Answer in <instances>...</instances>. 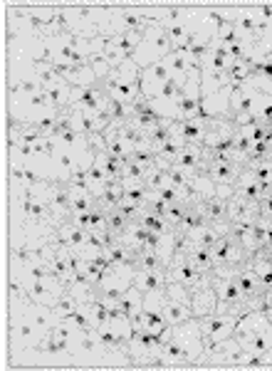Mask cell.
<instances>
[{"mask_svg": "<svg viewBox=\"0 0 272 371\" xmlns=\"http://www.w3.org/2000/svg\"><path fill=\"white\" fill-rule=\"evenodd\" d=\"M116 307L121 309V314H124L129 322H134V319L142 317V309H144V292L136 288H129L124 292V297L116 302Z\"/></svg>", "mask_w": 272, "mask_h": 371, "instance_id": "obj_22", "label": "cell"}, {"mask_svg": "<svg viewBox=\"0 0 272 371\" xmlns=\"http://www.w3.org/2000/svg\"><path fill=\"white\" fill-rule=\"evenodd\" d=\"M267 327H272L270 322V314H267V309H252V312H245L238 317V324H236V342L238 344H243L245 339H250L252 335H257V332L267 330Z\"/></svg>", "mask_w": 272, "mask_h": 371, "instance_id": "obj_12", "label": "cell"}, {"mask_svg": "<svg viewBox=\"0 0 272 371\" xmlns=\"http://www.w3.org/2000/svg\"><path fill=\"white\" fill-rule=\"evenodd\" d=\"M147 166L134 161H124V168H121V183H144L147 178Z\"/></svg>", "mask_w": 272, "mask_h": 371, "instance_id": "obj_43", "label": "cell"}, {"mask_svg": "<svg viewBox=\"0 0 272 371\" xmlns=\"http://www.w3.org/2000/svg\"><path fill=\"white\" fill-rule=\"evenodd\" d=\"M184 233H189L193 245H200V248H213L215 243H218V238H223V233L215 230L213 225H198V228L184 230Z\"/></svg>", "mask_w": 272, "mask_h": 371, "instance_id": "obj_28", "label": "cell"}, {"mask_svg": "<svg viewBox=\"0 0 272 371\" xmlns=\"http://www.w3.org/2000/svg\"><path fill=\"white\" fill-rule=\"evenodd\" d=\"M240 346L245 351H255V354H265V351H270L272 349V327H267V330L252 335L250 339H245Z\"/></svg>", "mask_w": 272, "mask_h": 371, "instance_id": "obj_32", "label": "cell"}, {"mask_svg": "<svg viewBox=\"0 0 272 371\" xmlns=\"http://www.w3.org/2000/svg\"><path fill=\"white\" fill-rule=\"evenodd\" d=\"M55 238H57L62 248H74V250H82V248L87 245L89 230L79 228V225H74V223H69V220H67V223L57 228Z\"/></svg>", "mask_w": 272, "mask_h": 371, "instance_id": "obj_18", "label": "cell"}, {"mask_svg": "<svg viewBox=\"0 0 272 371\" xmlns=\"http://www.w3.org/2000/svg\"><path fill=\"white\" fill-rule=\"evenodd\" d=\"M121 186H124V201H131V203H139V205H147L151 189H147L144 183H121Z\"/></svg>", "mask_w": 272, "mask_h": 371, "instance_id": "obj_39", "label": "cell"}, {"mask_svg": "<svg viewBox=\"0 0 272 371\" xmlns=\"http://www.w3.org/2000/svg\"><path fill=\"white\" fill-rule=\"evenodd\" d=\"M171 53H173V45H171V40H168L166 27L158 20H154L151 25L144 30V37H142V42H139V48H136V53L131 55V60L144 69V67H149V65L158 62V60H166Z\"/></svg>", "mask_w": 272, "mask_h": 371, "instance_id": "obj_2", "label": "cell"}, {"mask_svg": "<svg viewBox=\"0 0 272 371\" xmlns=\"http://www.w3.org/2000/svg\"><path fill=\"white\" fill-rule=\"evenodd\" d=\"M79 307H82V302H79V299L74 297V295L69 292V290H64V292L57 297V302H55L50 309H53L55 317H57V319H64V317H69L72 312H77Z\"/></svg>", "mask_w": 272, "mask_h": 371, "instance_id": "obj_34", "label": "cell"}, {"mask_svg": "<svg viewBox=\"0 0 272 371\" xmlns=\"http://www.w3.org/2000/svg\"><path fill=\"white\" fill-rule=\"evenodd\" d=\"M69 223H74V225H79V228L89 230V228H92V210H89V213H72V215H69Z\"/></svg>", "mask_w": 272, "mask_h": 371, "instance_id": "obj_44", "label": "cell"}, {"mask_svg": "<svg viewBox=\"0 0 272 371\" xmlns=\"http://www.w3.org/2000/svg\"><path fill=\"white\" fill-rule=\"evenodd\" d=\"M116 40V45H119L121 50H124L126 55H134L136 48H139V42H142L144 37V30H136V32H119V35H111Z\"/></svg>", "mask_w": 272, "mask_h": 371, "instance_id": "obj_40", "label": "cell"}, {"mask_svg": "<svg viewBox=\"0 0 272 371\" xmlns=\"http://www.w3.org/2000/svg\"><path fill=\"white\" fill-rule=\"evenodd\" d=\"M203 213H205V218H208V225H215V223H228V203L225 201H220V198H208V201H203Z\"/></svg>", "mask_w": 272, "mask_h": 371, "instance_id": "obj_29", "label": "cell"}, {"mask_svg": "<svg viewBox=\"0 0 272 371\" xmlns=\"http://www.w3.org/2000/svg\"><path fill=\"white\" fill-rule=\"evenodd\" d=\"M139 223L147 225L151 233H158V236H163V233H168V230H173V225H168V220L163 218V215H156L154 210H149L147 205L142 208V213H139Z\"/></svg>", "mask_w": 272, "mask_h": 371, "instance_id": "obj_31", "label": "cell"}, {"mask_svg": "<svg viewBox=\"0 0 272 371\" xmlns=\"http://www.w3.org/2000/svg\"><path fill=\"white\" fill-rule=\"evenodd\" d=\"M236 324H238V314L233 312H213L208 317H200V330H203L205 344L231 339L236 335Z\"/></svg>", "mask_w": 272, "mask_h": 371, "instance_id": "obj_7", "label": "cell"}, {"mask_svg": "<svg viewBox=\"0 0 272 371\" xmlns=\"http://www.w3.org/2000/svg\"><path fill=\"white\" fill-rule=\"evenodd\" d=\"M104 255L109 257L111 265H134L136 267V255H139V252L131 250V248L124 245L121 241H114L111 245L104 248Z\"/></svg>", "mask_w": 272, "mask_h": 371, "instance_id": "obj_25", "label": "cell"}, {"mask_svg": "<svg viewBox=\"0 0 272 371\" xmlns=\"http://www.w3.org/2000/svg\"><path fill=\"white\" fill-rule=\"evenodd\" d=\"M134 265H109L102 275V280L95 285L97 297L107 299L109 304H116L129 288H134Z\"/></svg>", "mask_w": 272, "mask_h": 371, "instance_id": "obj_3", "label": "cell"}, {"mask_svg": "<svg viewBox=\"0 0 272 371\" xmlns=\"http://www.w3.org/2000/svg\"><path fill=\"white\" fill-rule=\"evenodd\" d=\"M42 92H45V97H48L50 107L57 112H64L69 107V100H72V87H69L67 82L57 84V87H42Z\"/></svg>", "mask_w": 272, "mask_h": 371, "instance_id": "obj_26", "label": "cell"}, {"mask_svg": "<svg viewBox=\"0 0 272 371\" xmlns=\"http://www.w3.org/2000/svg\"><path fill=\"white\" fill-rule=\"evenodd\" d=\"M231 84L215 89L200 87V116H205V119H228L231 116Z\"/></svg>", "mask_w": 272, "mask_h": 371, "instance_id": "obj_6", "label": "cell"}, {"mask_svg": "<svg viewBox=\"0 0 272 371\" xmlns=\"http://www.w3.org/2000/svg\"><path fill=\"white\" fill-rule=\"evenodd\" d=\"M252 77V67L250 62H231V67H228V79H231L233 87H240L243 82H247V79Z\"/></svg>", "mask_w": 272, "mask_h": 371, "instance_id": "obj_41", "label": "cell"}, {"mask_svg": "<svg viewBox=\"0 0 272 371\" xmlns=\"http://www.w3.org/2000/svg\"><path fill=\"white\" fill-rule=\"evenodd\" d=\"M208 126H210V119L196 116V119H189V121H176L173 134L184 144H203L205 134H208Z\"/></svg>", "mask_w": 272, "mask_h": 371, "instance_id": "obj_13", "label": "cell"}, {"mask_svg": "<svg viewBox=\"0 0 272 371\" xmlns=\"http://www.w3.org/2000/svg\"><path fill=\"white\" fill-rule=\"evenodd\" d=\"M196 116H200V67L191 69L184 95H181V102H178L176 121H189L196 119Z\"/></svg>", "mask_w": 272, "mask_h": 371, "instance_id": "obj_9", "label": "cell"}, {"mask_svg": "<svg viewBox=\"0 0 272 371\" xmlns=\"http://www.w3.org/2000/svg\"><path fill=\"white\" fill-rule=\"evenodd\" d=\"M210 255H213L215 265H245L250 252L228 233V236L218 238V243L210 248Z\"/></svg>", "mask_w": 272, "mask_h": 371, "instance_id": "obj_11", "label": "cell"}, {"mask_svg": "<svg viewBox=\"0 0 272 371\" xmlns=\"http://www.w3.org/2000/svg\"><path fill=\"white\" fill-rule=\"evenodd\" d=\"M149 236H151V230L147 228V225H142L139 220H131L129 225H126V230L121 233L116 241H121L124 245H129L131 250H144L147 248V241H149Z\"/></svg>", "mask_w": 272, "mask_h": 371, "instance_id": "obj_20", "label": "cell"}, {"mask_svg": "<svg viewBox=\"0 0 272 371\" xmlns=\"http://www.w3.org/2000/svg\"><path fill=\"white\" fill-rule=\"evenodd\" d=\"M95 161L104 168V173L111 178V181H121V168H124V161H121V158L111 156L109 151H97Z\"/></svg>", "mask_w": 272, "mask_h": 371, "instance_id": "obj_33", "label": "cell"}, {"mask_svg": "<svg viewBox=\"0 0 272 371\" xmlns=\"http://www.w3.org/2000/svg\"><path fill=\"white\" fill-rule=\"evenodd\" d=\"M231 236L236 238L250 255L262 250V243H260V238H257L255 223H231Z\"/></svg>", "mask_w": 272, "mask_h": 371, "instance_id": "obj_19", "label": "cell"}, {"mask_svg": "<svg viewBox=\"0 0 272 371\" xmlns=\"http://www.w3.org/2000/svg\"><path fill=\"white\" fill-rule=\"evenodd\" d=\"M245 166L236 161H208L205 163V173L210 176L213 183H228V186H236L238 176Z\"/></svg>", "mask_w": 272, "mask_h": 371, "instance_id": "obj_17", "label": "cell"}, {"mask_svg": "<svg viewBox=\"0 0 272 371\" xmlns=\"http://www.w3.org/2000/svg\"><path fill=\"white\" fill-rule=\"evenodd\" d=\"M171 342H176L181 349L186 351L191 366H198V359L205 349V339H203V330H200V319L191 317L181 324H173L171 332Z\"/></svg>", "mask_w": 272, "mask_h": 371, "instance_id": "obj_4", "label": "cell"}, {"mask_svg": "<svg viewBox=\"0 0 272 371\" xmlns=\"http://www.w3.org/2000/svg\"><path fill=\"white\" fill-rule=\"evenodd\" d=\"M171 79H173V72H171V67H168L166 60H158V62L144 67L142 72H139V87H142L144 100H154Z\"/></svg>", "mask_w": 272, "mask_h": 371, "instance_id": "obj_8", "label": "cell"}, {"mask_svg": "<svg viewBox=\"0 0 272 371\" xmlns=\"http://www.w3.org/2000/svg\"><path fill=\"white\" fill-rule=\"evenodd\" d=\"M134 288L142 290L144 295L166 288V270H136Z\"/></svg>", "mask_w": 272, "mask_h": 371, "instance_id": "obj_21", "label": "cell"}, {"mask_svg": "<svg viewBox=\"0 0 272 371\" xmlns=\"http://www.w3.org/2000/svg\"><path fill=\"white\" fill-rule=\"evenodd\" d=\"M32 77L40 82V87H57V84H62L64 79L60 77L57 72H55V67L50 62H37L32 65Z\"/></svg>", "mask_w": 272, "mask_h": 371, "instance_id": "obj_30", "label": "cell"}, {"mask_svg": "<svg viewBox=\"0 0 272 371\" xmlns=\"http://www.w3.org/2000/svg\"><path fill=\"white\" fill-rule=\"evenodd\" d=\"M102 53H104V58L109 60V65L111 67H121V65L129 60V55L124 53V50L116 45V40L114 37H102Z\"/></svg>", "mask_w": 272, "mask_h": 371, "instance_id": "obj_36", "label": "cell"}, {"mask_svg": "<svg viewBox=\"0 0 272 371\" xmlns=\"http://www.w3.org/2000/svg\"><path fill=\"white\" fill-rule=\"evenodd\" d=\"M260 218V205L245 201L240 196H233L228 201V223H255Z\"/></svg>", "mask_w": 272, "mask_h": 371, "instance_id": "obj_15", "label": "cell"}, {"mask_svg": "<svg viewBox=\"0 0 272 371\" xmlns=\"http://www.w3.org/2000/svg\"><path fill=\"white\" fill-rule=\"evenodd\" d=\"M62 79L69 84V87H97V84H100V79H97V74L92 72L89 65H82V67H69L67 72H64Z\"/></svg>", "mask_w": 272, "mask_h": 371, "instance_id": "obj_24", "label": "cell"}, {"mask_svg": "<svg viewBox=\"0 0 272 371\" xmlns=\"http://www.w3.org/2000/svg\"><path fill=\"white\" fill-rule=\"evenodd\" d=\"M186 257H189L191 265H196L200 272H210L213 270V255H210V248H200V245H193L189 252H186Z\"/></svg>", "mask_w": 272, "mask_h": 371, "instance_id": "obj_37", "label": "cell"}, {"mask_svg": "<svg viewBox=\"0 0 272 371\" xmlns=\"http://www.w3.org/2000/svg\"><path fill=\"white\" fill-rule=\"evenodd\" d=\"M154 20H156V18H149L147 13L134 11V8H111V35L147 30Z\"/></svg>", "mask_w": 272, "mask_h": 371, "instance_id": "obj_10", "label": "cell"}, {"mask_svg": "<svg viewBox=\"0 0 272 371\" xmlns=\"http://www.w3.org/2000/svg\"><path fill=\"white\" fill-rule=\"evenodd\" d=\"M156 194L161 196L166 203H178V191L173 189V186H163V189H158Z\"/></svg>", "mask_w": 272, "mask_h": 371, "instance_id": "obj_45", "label": "cell"}, {"mask_svg": "<svg viewBox=\"0 0 272 371\" xmlns=\"http://www.w3.org/2000/svg\"><path fill=\"white\" fill-rule=\"evenodd\" d=\"M236 196H240V198H245V201H252V203H260L262 196H265V186L257 181V176L250 168H243L240 176H238Z\"/></svg>", "mask_w": 272, "mask_h": 371, "instance_id": "obj_16", "label": "cell"}, {"mask_svg": "<svg viewBox=\"0 0 272 371\" xmlns=\"http://www.w3.org/2000/svg\"><path fill=\"white\" fill-rule=\"evenodd\" d=\"M233 280H236V285L240 288V292L245 295V297H262V295L267 292V288L260 283V277H257L255 272L245 270V267H240Z\"/></svg>", "mask_w": 272, "mask_h": 371, "instance_id": "obj_23", "label": "cell"}, {"mask_svg": "<svg viewBox=\"0 0 272 371\" xmlns=\"http://www.w3.org/2000/svg\"><path fill=\"white\" fill-rule=\"evenodd\" d=\"M236 121L231 119H210L208 134H205L200 147L208 154H228L233 151V142H236Z\"/></svg>", "mask_w": 272, "mask_h": 371, "instance_id": "obj_5", "label": "cell"}, {"mask_svg": "<svg viewBox=\"0 0 272 371\" xmlns=\"http://www.w3.org/2000/svg\"><path fill=\"white\" fill-rule=\"evenodd\" d=\"M136 270H166V262L158 257L156 250L144 248V250H139V255H136Z\"/></svg>", "mask_w": 272, "mask_h": 371, "instance_id": "obj_38", "label": "cell"}, {"mask_svg": "<svg viewBox=\"0 0 272 371\" xmlns=\"http://www.w3.org/2000/svg\"><path fill=\"white\" fill-rule=\"evenodd\" d=\"M104 114L109 116V121L124 124V121H129L131 116H134V104H129V102H121V100H109Z\"/></svg>", "mask_w": 272, "mask_h": 371, "instance_id": "obj_35", "label": "cell"}, {"mask_svg": "<svg viewBox=\"0 0 272 371\" xmlns=\"http://www.w3.org/2000/svg\"><path fill=\"white\" fill-rule=\"evenodd\" d=\"M245 168H250L252 173L257 176V181L262 183V186H270L272 183V156H267V158H260V161H252V163H247Z\"/></svg>", "mask_w": 272, "mask_h": 371, "instance_id": "obj_42", "label": "cell"}, {"mask_svg": "<svg viewBox=\"0 0 272 371\" xmlns=\"http://www.w3.org/2000/svg\"><path fill=\"white\" fill-rule=\"evenodd\" d=\"M262 356H265V366H272V349H270V351H265V354H262Z\"/></svg>", "mask_w": 272, "mask_h": 371, "instance_id": "obj_46", "label": "cell"}, {"mask_svg": "<svg viewBox=\"0 0 272 371\" xmlns=\"http://www.w3.org/2000/svg\"><path fill=\"white\" fill-rule=\"evenodd\" d=\"M215 304H218V292H215L213 283L203 285V288L191 290V312L193 317H208L215 312Z\"/></svg>", "mask_w": 272, "mask_h": 371, "instance_id": "obj_14", "label": "cell"}, {"mask_svg": "<svg viewBox=\"0 0 272 371\" xmlns=\"http://www.w3.org/2000/svg\"><path fill=\"white\" fill-rule=\"evenodd\" d=\"M139 72H142V67L129 58L121 67L111 69L109 77L102 82V89L107 92L109 100H121L129 102V104H136V102L144 100L142 87H139Z\"/></svg>", "mask_w": 272, "mask_h": 371, "instance_id": "obj_1", "label": "cell"}, {"mask_svg": "<svg viewBox=\"0 0 272 371\" xmlns=\"http://www.w3.org/2000/svg\"><path fill=\"white\" fill-rule=\"evenodd\" d=\"M163 317H166V322L173 327V324H181V322H186V319H191L193 312H191V304H184V302H178V299L166 297L163 299Z\"/></svg>", "mask_w": 272, "mask_h": 371, "instance_id": "obj_27", "label": "cell"}]
</instances>
